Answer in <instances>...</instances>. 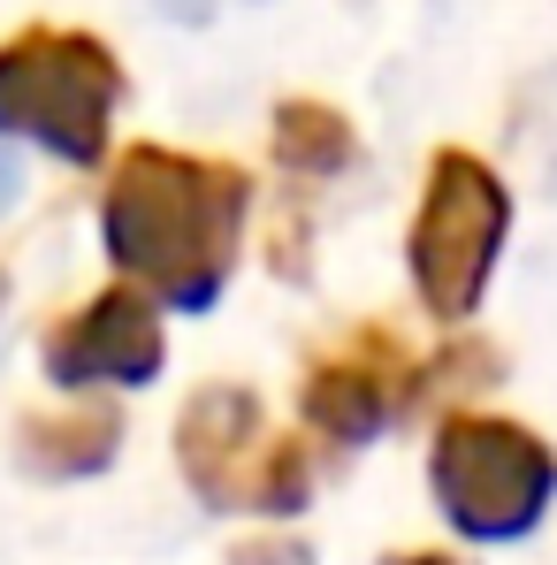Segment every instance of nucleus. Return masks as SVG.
Masks as SVG:
<instances>
[{
    "label": "nucleus",
    "mask_w": 557,
    "mask_h": 565,
    "mask_svg": "<svg viewBox=\"0 0 557 565\" xmlns=\"http://www.w3.org/2000/svg\"><path fill=\"white\" fill-rule=\"evenodd\" d=\"M245 214H253V177L237 161L130 146L99 199V237H107V260L146 298L176 313H206L237 276Z\"/></svg>",
    "instance_id": "f257e3e1"
},
{
    "label": "nucleus",
    "mask_w": 557,
    "mask_h": 565,
    "mask_svg": "<svg viewBox=\"0 0 557 565\" xmlns=\"http://www.w3.org/2000/svg\"><path fill=\"white\" fill-rule=\"evenodd\" d=\"M122 99V62L93 31L31 23L0 46V138H31L69 169L107 161V122Z\"/></svg>",
    "instance_id": "f03ea898"
},
{
    "label": "nucleus",
    "mask_w": 557,
    "mask_h": 565,
    "mask_svg": "<svg viewBox=\"0 0 557 565\" xmlns=\"http://www.w3.org/2000/svg\"><path fill=\"white\" fill-rule=\"evenodd\" d=\"M504 230H512V191H504V177L481 153L443 146L428 161L420 214H413V237H405L413 290H420V306L436 321H465L481 306V290L496 276V253H504Z\"/></svg>",
    "instance_id": "7ed1b4c3"
},
{
    "label": "nucleus",
    "mask_w": 557,
    "mask_h": 565,
    "mask_svg": "<svg viewBox=\"0 0 557 565\" xmlns=\"http://www.w3.org/2000/svg\"><path fill=\"white\" fill-rule=\"evenodd\" d=\"M428 481L465 543H519L557 497L550 444L496 413H451L428 444Z\"/></svg>",
    "instance_id": "20e7f679"
},
{
    "label": "nucleus",
    "mask_w": 557,
    "mask_h": 565,
    "mask_svg": "<svg viewBox=\"0 0 557 565\" xmlns=\"http://www.w3.org/2000/svg\"><path fill=\"white\" fill-rule=\"evenodd\" d=\"M176 467L214 512H260L282 520L313 497V459L306 436H276L253 390H199L176 420Z\"/></svg>",
    "instance_id": "39448f33"
},
{
    "label": "nucleus",
    "mask_w": 557,
    "mask_h": 565,
    "mask_svg": "<svg viewBox=\"0 0 557 565\" xmlns=\"http://www.w3.org/2000/svg\"><path fill=\"white\" fill-rule=\"evenodd\" d=\"M39 360L62 390H146L169 360V337L153 298L138 282H115L39 337Z\"/></svg>",
    "instance_id": "423d86ee"
},
{
    "label": "nucleus",
    "mask_w": 557,
    "mask_h": 565,
    "mask_svg": "<svg viewBox=\"0 0 557 565\" xmlns=\"http://www.w3.org/2000/svg\"><path fill=\"white\" fill-rule=\"evenodd\" d=\"M405 352H397V337L389 329H367V337H352L344 352H329V360H313L306 382H298V413H306V428L313 436H329V444H374L382 428H389V413L405 405Z\"/></svg>",
    "instance_id": "0eeeda50"
},
{
    "label": "nucleus",
    "mask_w": 557,
    "mask_h": 565,
    "mask_svg": "<svg viewBox=\"0 0 557 565\" xmlns=\"http://www.w3.org/2000/svg\"><path fill=\"white\" fill-rule=\"evenodd\" d=\"M23 467L46 473V481H77V473H99L122 444V420L115 413H23Z\"/></svg>",
    "instance_id": "6e6552de"
},
{
    "label": "nucleus",
    "mask_w": 557,
    "mask_h": 565,
    "mask_svg": "<svg viewBox=\"0 0 557 565\" xmlns=\"http://www.w3.org/2000/svg\"><path fill=\"white\" fill-rule=\"evenodd\" d=\"M276 161L290 177H306V184H329V177H344L360 161V138H352V122L329 99H282L276 107Z\"/></svg>",
    "instance_id": "1a4fd4ad"
},
{
    "label": "nucleus",
    "mask_w": 557,
    "mask_h": 565,
    "mask_svg": "<svg viewBox=\"0 0 557 565\" xmlns=\"http://www.w3.org/2000/svg\"><path fill=\"white\" fill-rule=\"evenodd\" d=\"M15 191H23V177H15V153H8V146H0V206H8V199H15Z\"/></svg>",
    "instance_id": "9d476101"
},
{
    "label": "nucleus",
    "mask_w": 557,
    "mask_h": 565,
    "mask_svg": "<svg viewBox=\"0 0 557 565\" xmlns=\"http://www.w3.org/2000/svg\"><path fill=\"white\" fill-rule=\"evenodd\" d=\"M389 565H459V558H443V551H397Z\"/></svg>",
    "instance_id": "9b49d317"
},
{
    "label": "nucleus",
    "mask_w": 557,
    "mask_h": 565,
    "mask_svg": "<svg viewBox=\"0 0 557 565\" xmlns=\"http://www.w3.org/2000/svg\"><path fill=\"white\" fill-rule=\"evenodd\" d=\"M0 298H8V276H0Z\"/></svg>",
    "instance_id": "f8f14e48"
}]
</instances>
